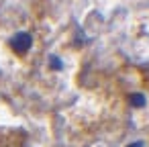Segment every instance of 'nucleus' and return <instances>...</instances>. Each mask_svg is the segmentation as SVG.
Here are the masks:
<instances>
[{
  "label": "nucleus",
  "instance_id": "f257e3e1",
  "mask_svg": "<svg viewBox=\"0 0 149 147\" xmlns=\"http://www.w3.org/2000/svg\"><path fill=\"white\" fill-rule=\"evenodd\" d=\"M118 90L131 112H143L149 108V80L139 70H127L120 74Z\"/></svg>",
  "mask_w": 149,
  "mask_h": 147
},
{
  "label": "nucleus",
  "instance_id": "f03ea898",
  "mask_svg": "<svg viewBox=\"0 0 149 147\" xmlns=\"http://www.w3.org/2000/svg\"><path fill=\"white\" fill-rule=\"evenodd\" d=\"M35 47V35L29 29H17L10 37H8V49L15 57L25 59L29 57V53Z\"/></svg>",
  "mask_w": 149,
  "mask_h": 147
}]
</instances>
